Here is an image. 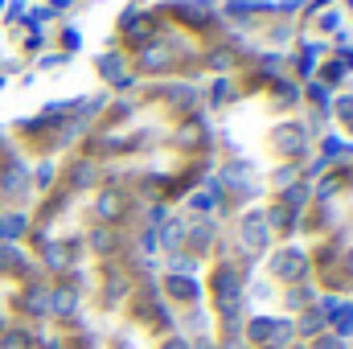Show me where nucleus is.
Masks as SVG:
<instances>
[]
</instances>
